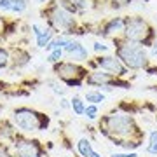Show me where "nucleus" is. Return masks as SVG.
Returning <instances> with one entry per match:
<instances>
[{
    "mask_svg": "<svg viewBox=\"0 0 157 157\" xmlns=\"http://www.w3.org/2000/svg\"><path fill=\"white\" fill-rule=\"evenodd\" d=\"M152 54H154V56H157V42L154 44V47H152Z\"/></svg>",
    "mask_w": 157,
    "mask_h": 157,
    "instance_id": "b1692460",
    "label": "nucleus"
},
{
    "mask_svg": "<svg viewBox=\"0 0 157 157\" xmlns=\"http://www.w3.org/2000/svg\"><path fill=\"white\" fill-rule=\"evenodd\" d=\"M98 65H100L103 70H108V72H113L117 75H122L124 73V67L119 63V59L112 56H103V58H98Z\"/></svg>",
    "mask_w": 157,
    "mask_h": 157,
    "instance_id": "6e6552de",
    "label": "nucleus"
},
{
    "mask_svg": "<svg viewBox=\"0 0 157 157\" xmlns=\"http://www.w3.org/2000/svg\"><path fill=\"white\" fill-rule=\"evenodd\" d=\"M56 72L61 78H65L68 84L78 86L80 84V78L84 77V70L77 65H72V63H61L56 67Z\"/></svg>",
    "mask_w": 157,
    "mask_h": 157,
    "instance_id": "39448f33",
    "label": "nucleus"
},
{
    "mask_svg": "<svg viewBox=\"0 0 157 157\" xmlns=\"http://www.w3.org/2000/svg\"><path fill=\"white\" fill-rule=\"evenodd\" d=\"M12 119H14L17 128L25 129V131H39L44 126L42 119H40V113L33 112L30 108H19V110H16Z\"/></svg>",
    "mask_w": 157,
    "mask_h": 157,
    "instance_id": "7ed1b4c3",
    "label": "nucleus"
},
{
    "mask_svg": "<svg viewBox=\"0 0 157 157\" xmlns=\"http://www.w3.org/2000/svg\"><path fill=\"white\" fill-rule=\"evenodd\" d=\"M51 23H52L56 28L68 32V30H72V26H73L75 21H73V16L67 11V9L56 7V9L52 11V14H51Z\"/></svg>",
    "mask_w": 157,
    "mask_h": 157,
    "instance_id": "423d86ee",
    "label": "nucleus"
},
{
    "mask_svg": "<svg viewBox=\"0 0 157 157\" xmlns=\"http://www.w3.org/2000/svg\"><path fill=\"white\" fill-rule=\"evenodd\" d=\"M49 86L52 87V91H54V93H58V94H65V89H63L61 86H58L56 82H49Z\"/></svg>",
    "mask_w": 157,
    "mask_h": 157,
    "instance_id": "412c9836",
    "label": "nucleus"
},
{
    "mask_svg": "<svg viewBox=\"0 0 157 157\" xmlns=\"http://www.w3.org/2000/svg\"><path fill=\"white\" fill-rule=\"evenodd\" d=\"M86 100L91 101V103H100V101H105V96L101 94V93H94V91H89V93L86 94Z\"/></svg>",
    "mask_w": 157,
    "mask_h": 157,
    "instance_id": "2eb2a0df",
    "label": "nucleus"
},
{
    "mask_svg": "<svg viewBox=\"0 0 157 157\" xmlns=\"http://www.w3.org/2000/svg\"><path fill=\"white\" fill-rule=\"evenodd\" d=\"M94 51H98V52H100V51H107V45H103V44H100V42H96V44H94Z\"/></svg>",
    "mask_w": 157,
    "mask_h": 157,
    "instance_id": "4be33fe9",
    "label": "nucleus"
},
{
    "mask_svg": "<svg viewBox=\"0 0 157 157\" xmlns=\"http://www.w3.org/2000/svg\"><path fill=\"white\" fill-rule=\"evenodd\" d=\"M14 148H16V154L19 157H40V148L37 145V141L19 140Z\"/></svg>",
    "mask_w": 157,
    "mask_h": 157,
    "instance_id": "0eeeda50",
    "label": "nucleus"
},
{
    "mask_svg": "<svg viewBox=\"0 0 157 157\" xmlns=\"http://www.w3.org/2000/svg\"><path fill=\"white\" fill-rule=\"evenodd\" d=\"M61 58V49H54L52 52H51V56H49V61H58Z\"/></svg>",
    "mask_w": 157,
    "mask_h": 157,
    "instance_id": "aec40b11",
    "label": "nucleus"
},
{
    "mask_svg": "<svg viewBox=\"0 0 157 157\" xmlns=\"http://www.w3.org/2000/svg\"><path fill=\"white\" fill-rule=\"evenodd\" d=\"M72 108L75 110V113H77V115H82V113L86 112V108H84V105H82V101H80V98H77V96L72 100Z\"/></svg>",
    "mask_w": 157,
    "mask_h": 157,
    "instance_id": "dca6fc26",
    "label": "nucleus"
},
{
    "mask_svg": "<svg viewBox=\"0 0 157 157\" xmlns=\"http://www.w3.org/2000/svg\"><path fill=\"white\" fill-rule=\"evenodd\" d=\"M112 157H136V154H112Z\"/></svg>",
    "mask_w": 157,
    "mask_h": 157,
    "instance_id": "5701e85b",
    "label": "nucleus"
},
{
    "mask_svg": "<svg viewBox=\"0 0 157 157\" xmlns=\"http://www.w3.org/2000/svg\"><path fill=\"white\" fill-rule=\"evenodd\" d=\"M7 67V52L4 49H0V68Z\"/></svg>",
    "mask_w": 157,
    "mask_h": 157,
    "instance_id": "6ab92c4d",
    "label": "nucleus"
},
{
    "mask_svg": "<svg viewBox=\"0 0 157 157\" xmlns=\"http://www.w3.org/2000/svg\"><path fill=\"white\" fill-rule=\"evenodd\" d=\"M67 52L73 58V59H86V58H87V51L78 44V42H70V44L67 45Z\"/></svg>",
    "mask_w": 157,
    "mask_h": 157,
    "instance_id": "9d476101",
    "label": "nucleus"
},
{
    "mask_svg": "<svg viewBox=\"0 0 157 157\" xmlns=\"http://www.w3.org/2000/svg\"><path fill=\"white\" fill-rule=\"evenodd\" d=\"M86 115H87V117L89 119H96V113H98V110H96V107L94 105H89V107L86 108Z\"/></svg>",
    "mask_w": 157,
    "mask_h": 157,
    "instance_id": "a211bd4d",
    "label": "nucleus"
},
{
    "mask_svg": "<svg viewBox=\"0 0 157 157\" xmlns=\"http://www.w3.org/2000/svg\"><path fill=\"white\" fill-rule=\"evenodd\" d=\"M124 30V21L122 19H112V21L107 25V28H105V33H117V32H122Z\"/></svg>",
    "mask_w": 157,
    "mask_h": 157,
    "instance_id": "4468645a",
    "label": "nucleus"
},
{
    "mask_svg": "<svg viewBox=\"0 0 157 157\" xmlns=\"http://www.w3.org/2000/svg\"><path fill=\"white\" fill-rule=\"evenodd\" d=\"M0 157H7V152L4 150V148H2V147H0Z\"/></svg>",
    "mask_w": 157,
    "mask_h": 157,
    "instance_id": "393cba45",
    "label": "nucleus"
},
{
    "mask_svg": "<svg viewBox=\"0 0 157 157\" xmlns=\"http://www.w3.org/2000/svg\"><path fill=\"white\" fill-rule=\"evenodd\" d=\"M107 129H108L110 135L126 136V135H131V133H133L135 124H133V119L131 117L122 115V113H117V115L107 117Z\"/></svg>",
    "mask_w": 157,
    "mask_h": 157,
    "instance_id": "20e7f679",
    "label": "nucleus"
},
{
    "mask_svg": "<svg viewBox=\"0 0 157 157\" xmlns=\"http://www.w3.org/2000/svg\"><path fill=\"white\" fill-rule=\"evenodd\" d=\"M124 32L126 37L133 42H145L152 33L148 23L141 17H129L128 21H124Z\"/></svg>",
    "mask_w": 157,
    "mask_h": 157,
    "instance_id": "f03ea898",
    "label": "nucleus"
},
{
    "mask_svg": "<svg viewBox=\"0 0 157 157\" xmlns=\"http://www.w3.org/2000/svg\"><path fill=\"white\" fill-rule=\"evenodd\" d=\"M32 28H33V33H35V37H37V44H39L40 47H45V45L49 44L52 33H51L49 30H40L39 25H33Z\"/></svg>",
    "mask_w": 157,
    "mask_h": 157,
    "instance_id": "9b49d317",
    "label": "nucleus"
},
{
    "mask_svg": "<svg viewBox=\"0 0 157 157\" xmlns=\"http://www.w3.org/2000/svg\"><path fill=\"white\" fill-rule=\"evenodd\" d=\"M0 9L2 11L23 12L26 9V0H0Z\"/></svg>",
    "mask_w": 157,
    "mask_h": 157,
    "instance_id": "1a4fd4ad",
    "label": "nucleus"
},
{
    "mask_svg": "<svg viewBox=\"0 0 157 157\" xmlns=\"http://www.w3.org/2000/svg\"><path fill=\"white\" fill-rule=\"evenodd\" d=\"M115 2H119V4H128L129 0H115Z\"/></svg>",
    "mask_w": 157,
    "mask_h": 157,
    "instance_id": "a878e982",
    "label": "nucleus"
},
{
    "mask_svg": "<svg viewBox=\"0 0 157 157\" xmlns=\"http://www.w3.org/2000/svg\"><path fill=\"white\" fill-rule=\"evenodd\" d=\"M89 82L91 84H110V82H112V77L107 75V73L98 72V73H93L89 77Z\"/></svg>",
    "mask_w": 157,
    "mask_h": 157,
    "instance_id": "ddd939ff",
    "label": "nucleus"
},
{
    "mask_svg": "<svg viewBox=\"0 0 157 157\" xmlns=\"http://www.w3.org/2000/svg\"><path fill=\"white\" fill-rule=\"evenodd\" d=\"M77 148H78V152H80V155H82V157H101L98 152H94L93 148H91V143L86 140V138L78 140Z\"/></svg>",
    "mask_w": 157,
    "mask_h": 157,
    "instance_id": "f8f14e48",
    "label": "nucleus"
},
{
    "mask_svg": "<svg viewBox=\"0 0 157 157\" xmlns=\"http://www.w3.org/2000/svg\"><path fill=\"white\" fill-rule=\"evenodd\" d=\"M117 54L129 68H141V67H145V63H147L145 51L135 44H122L119 47Z\"/></svg>",
    "mask_w": 157,
    "mask_h": 157,
    "instance_id": "f257e3e1",
    "label": "nucleus"
},
{
    "mask_svg": "<svg viewBox=\"0 0 157 157\" xmlns=\"http://www.w3.org/2000/svg\"><path fill=\"white\" fill-rule=\"evenodd\" d=\"M148 152L150 154H157V131L150 133V145H148Z\"/></svg>",
    "mask_w": 157,
    "mask_h": 157,
    "instance_id": "f3484780",
    "label": "nucleus"
},
{
    "mask_svg": "<svg viewBox=\"0 0 157 157\" xmlns=\"http://www.w3.org/2000/svg\"><path fill=\"white\" fill-rule=\"evenodd\" d=\"M37 2H44V0H37Z\"/></svg>",
    "mask_w": 157,
    "mask_h": 157,
    "instance_id": "bb28decb",
    "label": "nucleus"
}]
</instances>
